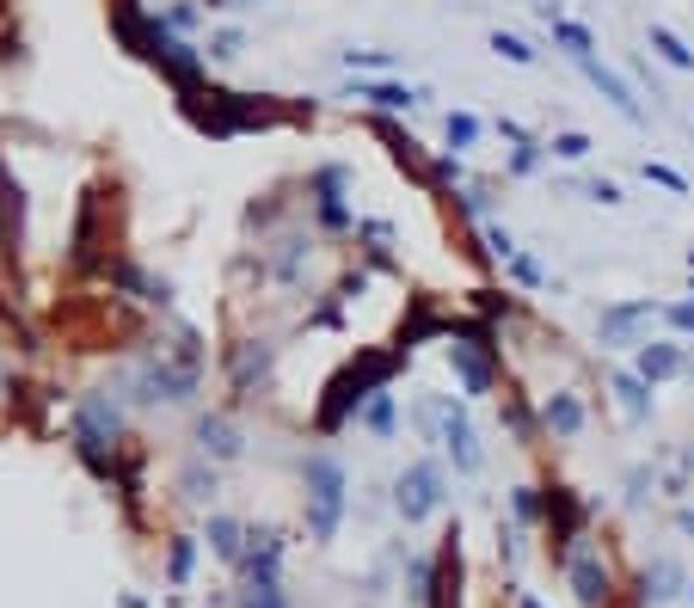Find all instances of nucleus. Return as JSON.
Instances as JSON below:
<instances>
[{"label": "nucleus", "instance_id": "nucleus-1", "mask_svg": "<svg viewBox=\"0 0 694 608\" xmlns=\"http://www.w3.org/2000/svg\"><path fill=\"white\" fill-rule=\"evenodd\" d=\"M412 357V351H387V357H363V363H351V369L332 381V400L320 405V431H339L351 412H363L369 405V393H382L387 388V375L400 369V363Z\"/></svg>", "mask_w": 694, "mask_h": 608}, {"label": "nucleus", "instance_id": "nucleus-2", "mask_svg": "<svg viewBox=\"0 0 694 608\" xmlns=\"http://www.w3.org/2000/svg\"><path fill=\"white\" fill-rule=\"evenodd\" d=\"M302 485H308V535L314 541H332V535H339V516H344V468L332 455H308Z\"/></svg>", "mask_w": 694, "mask_h": 608}, {"label": "nucleus", "instance_id": "nucleus-3", "mask_svg": "<svg viewBox=\"0 0 694 608\" xmlns=\"http://www.w3.org/2000/svg\"><path fill=\"white\" fill-rule=\"evenodd\" d=\"M658 320H663V301H651V296L608 301V308L596 313V344H602V351H639Z\"/></svg>", "mask_w": 694, "mask_h": 608}, {"label": "nucleus", "instance_id": "nucleus-4", "mask_svg": "<svg viewBox=\"0 0 694 608\" xmlns=\"http://www.w3.org/2000/svg\"><path fill=\"white\" fill-rule=\"evenodd\" d=\"M424 431H436V443H443L448 455H455V468L462 473H479V437H474V418H467V405L462 400H424Z\"/></svg>", "mask_w": 694, "mask_h": 608}, {"label": "nucleus", "instance_id": "nucleus-5", "mask_svg": "<svg viewBox=\"0 0 694 608\" xmlns=\"http://www.w3.org/2000/svg\"><path fill=\"white\" fill-rule=\"evenodd\" d=\"M394 504H400L406 523H424V516L443 504V468H436V461H412V468L394 480Z\"/></svg>", "mask_w": 694, "mask_h": 608}, {"label": "nucleus", "instance_id": "nucleus-6", "mask_svg": "<svg viewBox=\"0 0 694 608\" xmlns=\"http://www.w3.org/2000/svg\"><path fill=\"white\" fill-rule=\"evenodd\" d=\"M448 369H455V381H462L467 400H486V393L498 388V369H492V344H467L448 332Z\"/></svg>", "mask_w": 694, "mask_h": 608}, {"label": "nucleus", "instance_id": "nucleus-7", "mask_svg": "<svg viewBox=\"0 0 694 608\" xmlns=\"http://www.w3.org/2000/svg\"><path fill=\"white\" fill-rule=\"evenodd\" d=\"M314 209H320V228H356V216L344 209V191H351V167H339V160H326V167H314Z\"/></svg>", "mask_w": 694, "mask_h": 608}, {"label": "nucleus", "instance_id": "nucleus-8", "mask_svg": "<svg viewBox=\"0 0 694 608\" xmlns=\"http://www.w3.org/2000/svg\"><path fill=\"white\" fill-rule=\"evenodd\" d=\"M633 369L646 375L651 388H658V381H676V375H689V339H676V332H670V339H646L639 351H633Z\"/></svg>", "mask_w": 694, "mask_h": 608}, {"label": "nucleus", "instance_id": "nucleus-9", "mask_svg": "<svg viewBox=\"0 0 694 608\" xmlns=\"http://www.w3.org/2000/svg\"><path fill=\"white\" fill-rule=\"evenodd\" d=\"M148 56H155L160 68H167L172 80H179V87H191V80H203V56H191V44L179 32H167V25H148Z\"/></svg>", "mask_w": 694, "mask_h": 608}, {"label": "nucleus", "instance_id": "nucleus-10", "mask_svg": "<svg viewBox=\"0 0 694 608\" xmlns=\"http://www.w3.org/2000/svg\"><path fill=\"white\" fill-rule=\"evenodd\" d=\"M566 577H571V590H578V603H584V608L608 603V565H602L596 547H571V553H566Z\"/></svg>", "mask_w": 694, "mask_h": 608}, {"label": "nucleus", "instance_id": "nucleus-11", "mask_svg": "<svg viewBox=\"0 0 694 608\" xmlns=\"http://www.w3.org/2000/svg\"><path fill=\"white\" fill-rule=\"evenodd\" d=\"M351 99H363V105L369 111H406V117H412L418 105H424V87H412V80H394V74H382V80H356L351 87Z\"/></svg>", "mask_w": 694, "mask_h": 608}, {"label": "nucleus", "instance_id": "nucleus-12", "mask_svg": "<svg viewBox=\"0 0 694 608\" xmlns=\"http://www.w3.org/2000/svg\"><path fill=\"white\" fill-rule=\"evenodd\" d=\"M584 80H590V87H596L602 99H608V105L621 111V117H627V124H646V105L633 99L627 74H615V68H608V62H584Z\"/></svg>", "mask_w": 694, "mask_h": 608}, {"label": "nucleus", "instance_id": "nucleus-13", "mask_svg": "<svg viewBox=\"0 0 694 608\" xmlns=\"http://www.w3.org/2000/svg\"><path fill=\"white\" fill-rule=\"evenodd\" d=\"M271 363H277V344H264V339H247L240 351H234V388L252 393L271 381Z\"/></svg>", "mask_w": 694, "mask_h": 608}, {"label": "nucleus", "instance_id": "nucleus-14", "mask_svg": "<svg viewBox=\"0 0 694 608\" xmlns=\"http://www.w3.org/2000/svg\"><path fill=\"white\" fill-rule=\"evenodd\" d=\"M547 37H554V49L559 56H566V62H596V32H590V25H578V19H547Z\"/></svg>", "mask_w": 694, "mask_h": 608}, {"label": "nucleus", "instance_id": "nucleus-15", "mask_svg": "<svg viewBox=\"0 0 694 608\" xmlns=\"http://www.w3.org/2000/svg\"><path fill=\"white\" fill-rule=\"evenodd\" d=\"M608 393H615V405L627 412L633 424L651 418V381L639 369H615V375H608Z\"/></svg>", "mask_w": 694, "mask_h": 608}, {"label": "nucleus", "instance_id": "nucleus-16", "mask_svg": "<svg viewBox=\"0 0 694 608\" xmlns=\"http://www.w3.org/2000/svg\"><path fill=\"white\" fill-rule=\"evenodd\" d=\"M584 400H578V393H547V400H541V424H547V431H554V437H578V431H584Z\"/></svg>", "mask_w": 694, "mask_h": 608}, {"label": "nucleus", "instance_id": "nucleus-17", "mask_svg": "<svg viewBox=\"0 0 694 608\" xmlns=\"http://www.w3.org/2000/svg\"><path fill=\"white\" fill-rule=\"evenodd\" d=\"M646 44H651V56H658L663 68H676V74H694V49L682 44V37L670 32V25H651V32H646Z\"/></svg>", "mask_w": 694, "mask_h": 608}, {"label": "nucleus", "instance_id": "nucleus-18", "mask_svg": "<svg viewBox=\"0 0 694 608\" xmlns=\"http://www.w3.org/2000/svg\"><path fill=\"white\" fill-rule=\"evenodd\" d=\"M197 449L216 455V461H234L240 455V431L228 418H197Z\"/></svg>", "mask_w": 694, "mask_h": 608}, {"label": "nucleus", "instance_id": "nucleus-19", "mask_svg": "<svg viewBox=\"0 0 694 608\" xmlns=\"http://www.w3.org/2000/svg\"><path fill=\"white\" fill-rule=\"evenodd\" d=\"M479 136H486V124H479L474 111H448V117H443V141H448V154H467V148H479Z\"/></svg>", "mask_w": 694, "mask_h": 608}, {"label": "nucleus", "instance_id": "nucleus-20", "mask_svg": "<svg viewBox=\"0 0 694 608\" xmlns=\"http://www.w3.org/2000/svg\"><path fill=\"white\" fill-rule=\"evenodd\" d=\"M486 44H492V56H498V62H516V68H535V62H541V49L528 44L523 32H504V25H498V32L486 37Z\"/></svg>", "mask_w": 694, "mask_h": 608}, {"label": "nucleus", "instance_id": "nucleus-21", "mask_svg": "<svg viewBox=\"0 0 694 608\" xmlns=\"http://www.w3.org/2000/svg\"><path fill=\"white\" fill-rule=\"evenodd\" d=\"M676 590H682V565H676V560H658V565L646 572V603H651V608H663Z\"/></svg>", "mask_w": 694, "mask_h": 608}, {"label": "nucleus", "instance_id": "nucleus-22", "mask_svg": "<svg viewBox=\"0 0 694 608\" xmlns=\"http://www.w3.org/2000/svg\"><path fill=\"white\" fill-rule=\"evenodd\" d=\"M547 160H554V154H547V141H516V148H510V160H504V172H510V179H535V172L541 167H547Z\"/></svg>", "mask_w": 694, "mask_h": 608}, {"label": "nucleus", "instance_id": "nucleus-23", "mask_svg": "<svg viewBox=\"0 0 694 608\" xmlns=\"http://www.w3.org/2000/svg\"><path fill=\"white\" fill-rule=\"evenodd\" d=\"M424 179H431L436 191H448V197H455V191L467 185V160L462 154H436L431 167H424Z\"/></svg>", "mask_w": 694, "mask_h": 608}, {"label": "nucleus", "instance_id": "nucleus-24", "mask_svg": "<svg viewBox=\"0 0 694 608\" xmlns=\"http://www.w3.org/2000/svg\"><path fill=\"white\" fill-rule=\"evenodd\" d=\"M356 418L369 424L375 437H394V418H400V405H394V393H369V405H363V412H356Z\"/></svg>", "mask_w": 694, "mask_h": 608}, {"label": "nucleus", "instance_id": "nucleus-25", "mask_svg": "<svg viewBox=\"0 0 694 608\" xmlns=\"http://www.w3.org/2000/svg\"><path fill=\"white\" fill-rule=\"evenodd\" d=\"M504 277L516 283V289H547V283H554V277H547V265H541L535 252H516V259L504 265Z\"/></svg>", "mask_w": 694, "mask_h": 608}, {"label": "nucleus", "instance_id": "nucleus-26", "mask_svg": "<svg viewBox=\"0 0 694 608\" xmlns=\"http://www.w3.org/2000/svg\"><path fill=\"white\" fill-rule=\"evenodd\" d=\"M0 228H7V234H25V203H19V185L13 179H7V167H0Z\"/></svg>", "mask_w": 694, "mask_h": 608}, {"label": "nucleus", "instance_id": "nucleus-27", "mask_svg": "<svg viewBox=\"0 0 694 608\" xmlns=\"http://www.w3.org/2000/svg\"><path fill=\"white\" fill-rule=\"evenodd\" d=\"M590 148H596V141H590L584 129H559V136H547V154L571 160V167H578V160H590Z\"/></svg>", "mask_w": 694, "mask_h": 608}, {"label": "nucleus", "instance_id": "nucleus-28", "mask_svg": "<svg viewBox=\"0 0 694 608\" xmlns=\"http://www.w3.org/2000/svg\"><path fill=\"white\" fill-rule=\"evenodd\" d=\"M571 191L584 203H602V209H621V203H627V191H621L615 179H571Z\"/></svg>", "mask_w": 694, "mask_h": 608}, {"label": "nucleus", "instance_id": "nucleus-29", "mask_svg": "<svg viewBox=\"0 0 694 608\" xmlns=\"http://www.w3.org/2000/svg\"><path fill=\"white\" fill-rule=\"evenodd\" d=\"M479 240H486V252H492L498 265H510V259L523 252V246H516V234H510L504 221H479Z\"/></svg>", "mask_w": 694, "mask_h": 608}, {"label": "nucleus", "instance_id": "nucleus-30", "mask_svg": "<svg viewBox=\"0 0 694 608\" xmlns=\"http://www.w3.org/2000/svg\"><path fill=\"white\" fill-rule=\"evenodd\" d=\"M240 541H247V529H240L234 516H216V523H209V547H216L221 560H240Z\"/></svg>", "mask_w": 694, "mask_h": 608}, {"label": "nucleus", "instance_id": "nucleus-31", "mask_svg": "<svg viewBox=\"0 0 694 608\" xmlns=\"http://www.w3.org/2000/svg\"><path fill=\"white\" fill-rule=\"evenodd\" d=\"M356 240H363V246L387 265V252H394V228H387V221H356Z\"/></svg>", "mask_w": 694, "mask_h": 608}, {"label": "nucleus", "instance_id": "nucleus-32", "mask_svg": "<svg viewBox=\"0 0 694 608\" xmlns=\"http://www.w3.org/2000/svg\"><path fill=\"white\" fill-rule=\"evenodd\" d=\"M455 209L474 216V221H486V216H492V191H486V185H462V191H455Z\"/></svg>", "mask_w": 694, "mask_h": 608}, {"label": "nucleus", "instance_id": "nucleus-33", "mask_svg": "<svg viewBox=\"0 0 694 608\" xmlns=\"http://www.w3.org/2000/svg\"><path fill=\"white\" fill-rule=\"evenodd\" d=\"M639 172H646V179H651L658 191H670V197H689V179H682L676 167H663V160H646Z\"/></svg>", "mask_w": 694, "mask_h": 608}, {"label": "nucleus", "instance_id": "nucleus-34", "mask_svg": "<svg viewBox=\"0 0 694 608\" xmlns=\"http://www.w3.org/2000/svg\"><path fill=\"white\" fill-rule=\"evenodd\" d=\"M344 68H375V74H387L394 68V49H339Z\"/></svg>", "mask_w": 694, "mask_h": 608}, {"label": "nucleus", "instance_id": "nucleus-35", "mask_svg": "<svg viewBox=\"0 0 694 608\" xmlns=\"http://www.w3.org/2000/svg\"><path fill=\"white\" fill-rule=\"evenodd\" d=\"M663 326L694 344V301H663Z\"/></svg>", "mask_w": 694, "mask_h": 608}, {"label": "nucleus", "instance_id": "nucleus-36", "mask_svg": "<svg viewBox=\"0 0 694 608\" xmlns=\"http://www.w3.org/2000/svg\"><path fill=\"white\" fill-rule=\"evenodd\" d=\"M203 13H209L203 0H179V7H167V19H160V25H167V32H191Z\"/></svg>", "mask_w": 694, "mask_h": 608}, {"label": "nucleus", "instance_id": "nucleus-37", "mask_svg": "<svg viewBox=\"0 0 694 608\" xmlns=\"http://www.w3.org/2000/svg\"><path fill=\"white\" fill-rule=\"evenodd\" d=\"M510 516H516V523H535L541 516V492L535 485H516V492H510Z\"/></svg>", "mask_w": 694, "mask_h": 608}, {"label": "nucleus", "instance_id": "nucleus-38", "mask_svg": "<svg viewBox=\"0 0 694 608\" xmlns=\"http://www.w3.org/2000/svg\"><path fill=\"white\" fill-rule=\"evenodd\" d=\"M191 565H197V541H172V560H167L172 584H185V577H191Z\"/></svg>", "mask_w": 694, "mask_h": 608}, {"label": "nucleus", "instance_id": "nucleus-39", "mask_svg": "<svg viewBox=\"0 0 694 608\" xmlns=\"http://www.w3.org/2000/svg\"><path fill=\"white\" fill-rule=\"evenodd\" d=\"M247 608H283V590H277V577H252V590H247Z\"/></svg>", "mask_w": 694, "mask_h": 608}, {"label": "nucleus", "instance_id": "nucleus-40", "mask_svg": "<svg viewBox=\"0 0 694 608\" xmlns=\"http://www.w3.org/2000/svg\"><path fill=\"white\" fill-rule=\"evenodd\" d=\"M240 49H247V37H240V32H216V37H209V62H234Z\"/></svg>", "mask_w": 694, "mask_h": 608}, {"label": "nucleus", "instance_id": "nucleus-41", "mask_svg": "<svg viewBox=\"0 0 694 608\" xmlns=\"http://www.w3.org/2000/svg\"><path fill=\"white\" fill-rule=\"evenodd\" d=\"M498 136H504V141H535L523 124H516V117H498Z\"/></svg>", "mask_w": 694, "mask_h": 608}, {"label": "nucleus", "instance_id": "nucleus-42", "mask_svg": "<svg viewBox=\"0 0 694 608\" xmlns=\"http://www.w3.org/2000/svg\"><path fill=\"white\" fill-rule=\"evenodd\" d=\"M528 7H535L541 19H559V13H566V0H528Z\"/></svg>", "mask_w": 694, "mask_h": 608}, {"label": "nucleus", "instance_id": "nucleus-43", "mask_svg": "<svg viewBox=\"0 0 694 608\" xmlns=\"http://www.w3.org/2000/svg\"><path fill=\"white\" fill-rule=\"evenodd\" d=\"M209 13H228V7H252V0H203Z\"/></svg>", "mask_w": 694, "mask_h": 608}, {"label": "nucleus", "instance_id": "nucleus-44", "mask_svg": "<svg viewBox=\"0 0 694 608\" xmlns=\"http://www.w3.org/2000/svg\"><path fill=\"white\" fill-rule=\"evenodd\" d=\"M516 608H541V603H535V596H523V603H516Z\"/></svg>", "mask_w": 694, "mask_h": 608}, {"label": "nucleus", "instance_id": "nucleus-45", "mask_svg": "<svg viewBox=\"0 0 694 608\" xmlns=\"http://www.w3.org/2000/svg\"><path fill=\"white\" fill-rule=\"evenodd\" d=\"M689 301H694V271H689Z\"/></svg>", "mask_w": 694, "mask_h": 608}, {"label": "nucleus", "instance_id": "nucleus-46", "mask_svg": "<svg viewBox=\"0 0 694 608\" xmlns=\"http://www.w3.org/2000/svg\"><path fill=\"white\" fill-rule=\"evenodd\" d=\"M689 271H694V246H689Z\"/></svg>", "mask_w": 694, "mask_h": 608}, {"label": "nucleus", "instance_id": "nucleus-47", "mask_svg": "<svg viewBox=\"0 0 694 608\" xmlns=\"http://www.w3.org/2000/svg\"><path fill=\"white\" fill-rule=\"evenodd\" d=\"M689 603H694V584H689Z\"/></svg>", "mask_w": 694, "mask_h": 608}]
</instances>
